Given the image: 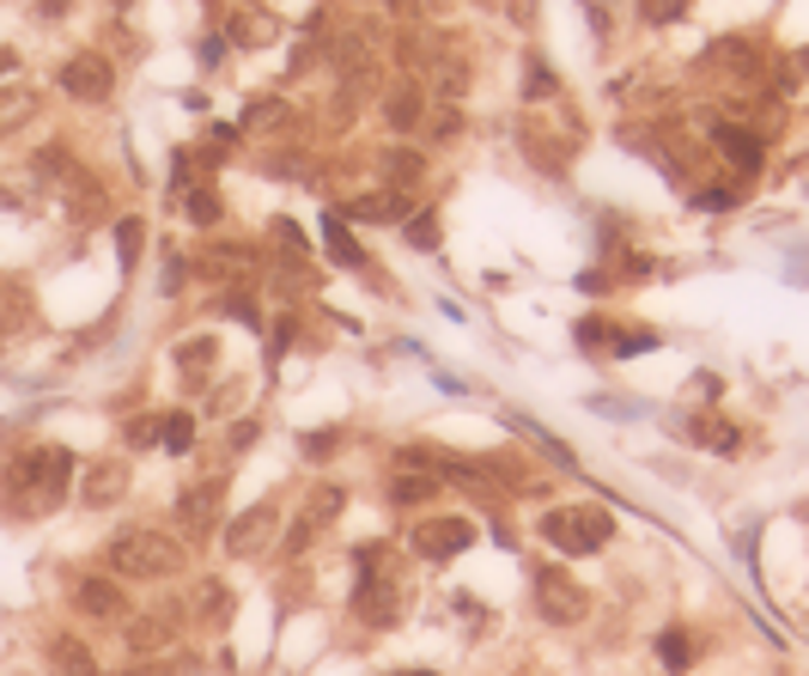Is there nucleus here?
<instances>
[{
	"label": "nucleus",
	"instance_id": "1",
	"mask_svg": "<svg viewBox=\"0 0 809 676\" xmlns=\"http://www.w3.org/2000/svg\"><path fill=\"white\" fill-rule=\"evenodd\" d=\"M110 567L123 579H170L184 567V542L165 537V530H123L110 542Z\"/></svg>",
	"mask_w": 809,
	"mask_h": 676
},
{
	"label": "nucleus",
	"instance_id": "2",
	"mask_svg": "<svg viewBox=\"0 0 809 676\" xmlns=\"http://www.w3.org/2000/svg\"><path fill=\"white\" fill-rule=\"evenodd\" d=\"M609 512L603 506H560V512H548L542 518V537L554 542L560 554H596L603 542H609Z\"/></svg>",
	"mask_w": 809,
	"mask_h": 676
},
{
	"label": "nucleus",
	"instance_id": "3",
	"mask_svg": "<svg viewBox=\"0 0 809 676\" xmlns=\"http://www.w3.org/2000/svg\"><path fill=\"white\" fill-rule=\"evenodd\" d=\"M13 481L37 493V506H55V500L67 493V481H74V458L55 451V446H43V451H31V458H18Z\"/></svg>",
	"mask_w": 809,
	"mask_h": 676
},
{
	"label": "nucleus",
	"instance_id": "4",
	"mask_svg": "<svg viewBox=\"0 0 809 676\" xmlns=\"http://www.w3.org/2000/svg\"><path fill=\"white\" fill-rule=\"evenodd\" d=\"M55 86H62L67 98H79V104H104L110 92H116V67L104 62V55H74V62H62V74H55Z\"/></svg>",
	"mask_w": 809,
	"mask_h": 676
},
{
	"label": "nucleus",
	"instance_id": "5",
	"mask_svg": "<svg viewBox=\"0 0 809 676\" xmlns=\"http://www.w3.org/2000/svg\"><path fill=\"white\" fill-rule=\"evenodd\" d=\"M219 506H226V488L207 476V481H189L170 512H177V530H184V537H201V530H214V524H219Z\"/></svg>",
	"mask_w": 809,
	"mask_h": 676
},
{
	"label": "nucleus",
	"instance_id": "6",
	"mask_svg": "<svg viewBox=\"0 0 809 676\" xmlns=\"http://www.w3.org/2000/svg\"><path fill=\"white\" fill-rule=\"evenodd\" d=\"M535 610L548 615L554 628H572V622L584 615V591H579L572 579H566V573L542 567V573H535Z\"/></svg>",
	"mask_w": 809,
	"mask_h": 676
},
{
	"label": "nucleus",
	"instance_id": "7",
	"mask_svg": "<svg viewBox=\"0 0 809 676\" xmlns=\"http://www.w3.org/2000/svg\"><path fill=\"white\" fill-rule=\"evenodd\" d=\"M469 542H475L469 518H420V530H414V549L427 554V561H451V554H463Z\"/></svg>",
	"mask_w": 809,
	"mask_h": 676
},
{
	"label": "nucleus",
	"instance_id": "8",
	"mask_svg": "<svg viewBox=\"0 0 809 676\" xmlns=\"http://www.w3.org/2000/svg\"><path fill=\"white\" fill-rule=\"evenodd\" d=\"M353 615L366 622V628H396V615H402V591L396 579H359V591H353Z\"/></svg>",
	"mask_w": 809,
	"mask_h": 676
},
{
	"label": "nucleus",
	"instance_id": "9",
	"mask_svg": "<svg viewBox=\"0 0 809 676\" xmlns=\"http://www.w3.org/2000/svg\"><path fill=\"white\" fill-rule=\"evenodd\" d=\"M268 537H275V506L262 500V506H250V512H238V518H231L226 549L238 554V561H250V554H262V549H268Z\"/></svg>",
	"mask_w": 809,
	"mask_h": 676
},
{
	"label": "nucleus",
	"instance_id": "10",
	"mask_svg": "<svg viewBox=\"0 0 809 676\" xmlns=\"http://www.w3.org/2000/svg\"><path fill=\"white\" fill-rule=\"evenodd\" d=\"M74 610H86L92 622H123L128 615V598L116 579H98V573H86V579L74 585Z\"/></svg>",
	"mask_w": 809,
	"mask_h": 676
},
{
	"label": "nucleus",
	"instance_id": "11",
	"mask_svg": "<svg viewBox=\"0 0 809 676\" xmlns=\"http://www.w3.org/2000/svg\"><path fill=\"white\" fill-rule=\"evenodd\" d=\"M123 493H128V470L116 458L86 463V476H79V500H86V506H116Z\"/></svg>",
	"mask_w": 809,
	"mask_h": 676
},
{
	"label": "nucleus",
	"instance_id": "12",
	"mask_svg": "<svg viewBox=\"0 0 809 676\" xmlns=\"http://www.w3.org/2000/svg\"><path fill=\"white\" fill-rule=\"evenodd\" d=\"M189 615H195L201 628H219L231 615V591H226V579H195L189 585Z\"/></svg>",
	"mask_w": 809,
	"mask_h": 676
},
{
	"label": "nucleus",
	"instance_id": "13",
	"mask_svg": "<svg viewBox=\"0 0 809 676\" xmlns=\"http://www.w3.org/2000/svg\"><path fill=\"white\" fill-rule=\"evenodd\" d=\"M49 664H55V676H98L92 646L79 640V634H55L49 640Z\"/></svg>",
	"mask_w": 809,
	"mask_h": 676
},
{
	"label": "nucleus",
	"instance_id": "14",
	"mask_svg": "<svg viewBox=\"0 0 809 676\" xmlns=\"http://www.w3.org/2000/svg\"><path fill=\"white\" fill-rule=\"evenodd\" d=\"M214 360H219V341L214 336L184 341V348H177V372H184V385L201 390V385H207V372H214Z\"/></svg>",
	"mask_w": 809,
	"mask_h": 676
},
{
	"label": "nucleus",
	"instance_id": "15",
	"mask_svg": "<svg viewBox=\"0 0 809 676\" xmlns=\"http://www.w3.org/2000/svg\"><path fill=\"white\" fill-rule=\"evenodd\" d=\"M37 116V86H0V135H13Z\"/></svg>",
	"mask_w": 809,
	"mask_h": 676
},
{
	"label": "nucleus",
	"instance_id": "16",
	"mask_svg": "<svg viewBox=\"0 0 809 676\" xmlns=\"http://www.w3.org/2000/svg\"><path fill=\"white\" fill-rule=\"evenodd\" d=\"M31 329V299L25 287H0V341H18Z\"/></svg>",
	"mask_w": 809,
	"mask_h": 676
},
{
	"label": "nucleus",
	"instance_id": "17",
	"mask_svg": "<svg viewBox=\"0 0 809 676\" xmlns=\"http://www.w3.org/2000/svg\"><path fill=\"white\" fill-rule=\"evenodd\" d=\"M712 140H718V153L731 159L736 171H755V165H761V140L748 135V128H718Z\"/></svg>",
	"mask_w": 809,
	"mask_h": 676
},
{
	"label": "nucleus",
	"instance_id": "18",
	"mask_svg": "<svg viewBox=\"0 0 809 676\" xmlns=\"http://www.w3.org/2000/svg\"><path fill=\"white\" fill-rule=\"evenodd\" d=\"M323 245H329V256H336L341 268H366V250L353 245V231L341 226V220H323Z\"/></svg>",
	"mask_w": 809,
	"mask_h": 676
},
{
	"label": "nucleus",
	"instance_id": "19",
	"mask_svg": "<svg viewBox=\"0 0 809 676\" xmlns=\"http://www.w3.org/2000/svg\"><path fill=\"white\" fill-rule=\"evenodd\" d=\"M687 439H694V446H712V451H736V427H731V421H712V415L694 421Z\"/></svg>",
	"mask_w": 809,
	"mask_h": 676
},
{
	"label": "nucleus",
	"instance_id": "20",
	"mask_svg": "<svg viewBox=\"0 0 809 676\" xmlns=\"http://www.w3.org/2000/svg\"><path fill=\"white\" fill-rule=\"evenodd\" d=\"M165 640H170V628L159 622V615H140V622H128V646H135V652H159Z\"/></svg>",
	"mask_w": 809,
	"mask_h": 676
},
{
	"label": "nucleus",
	"instance_id": "21",
	"mask_svg": "<svg viewBox=\"0 0 809 676\" xmlns=\"http://www.w3.org/2000/svg\"><path fill=\"white\" fill-rule=\"evenodd\" d=\"M518 433H523V439H530L535 451H542V458H554V463H560V470H572V451H566L560 439H554V433H548V427H535V421H518Z\"/></svg>",
	"mask_w": 809,
	"mask_h": 676
},
{
	"label": "nucleus",
	"instance_id": "22",
	"mask_svg": "<svg viewBox=\"0 0 809 676\" xmlns=\"http://www.w3.org/2000/svg\"><path fill=\"white\" fill-rule=\"evenodd\" d=\"M159 446H165V451H189V446H195V421H189V415H165V421H159Z\"/></svg>",
	"mask_w": 809,
	"mask_h": 676
},
{
	"label": "nucleus",
	"instance_id": "23",
	"mask_svg": "<svg viewBox=\"0 0 809 676\" xmlns=\"http://www.w3.org/2000/svg\"><path fill=\"white\" fill-rule=\"evenodd\" d=\"M287 123H292V110H287V104H275V98H268V104H256V110L244 116V128H256V135H280Z\"/></svg>",
	"mask_w": 809,
	"mask_h": 676
},
{
	"label": "nucleus",
	"instance_id": "24",
	"mask_svg": "<svg viewBox=\"0 0 809 676\" xmlns=\"http://www.w3.org/2000/svg\"><path fill=\"white\" fill-rule=\"evenodd\" d=\"M116 250H123V262H135L140 250H147V220H140V214L116 220Z\"/></svg>",
	"mask_w": 809,
	"mask_h": 676
},
{
	"label": "nucleus",
	"instance_id": "25",
	"mask_svg": "<svg viewBox=\"0 0 809 676\" xmlns=\"http://www.w3.org/2000/svg\"><path fill=\"white\" fill-rule=\"evenodd\" d=\"M207 268H214V275H244V268H250V250L214 245V250H207Z\"/></svg>",
	"mask_w": 809,
	"mask_h": 676
},
{
	"label": "nucleus",
	"instance_id": "26",
	"mask_svg": "<svg viewBox=\"0 0 809 676\" xmlns=\"http://www.w3.org/2000/svg\"><path fill=\"white\" fill-rule=\"evenodd\" d=\"M347 214H353V220H396V214H402V201H396V196H359Z\"/></svg>",
	"mask_w": 809,
	"mask_h": 676
},
{
	"label": "nucleus",
	"instance_id": "27",
	"mask_svg": "<svg viewBox=\"0 0 809 676\" xmlns=\"http://www.w3.org/2000/svg\"><path fill=\"white\" fill-rule=\"evenodd\" d=\"M432 488H439L432 476H402L396 488H390V500H396V506H420V500H432Z\"/></svg>",
	"mask_w": 809,
	"mask_h": 676
},
{
	"label": "nucleus",
	"instance_id": "28",
	"mask_svg": "<svg viewBox=\"0 0 809 676\" xmlns=\"http://www.w3.org/2000/svg\"><path fill=\"white\" fill-rule=\"evenodd\" d=\"M383 110H390V123H396V128H414V123H420V92H414V86H402V92L390 98Z\"/></svg>",
	"mask_w": 809,
	"mask_h": 676
},
{
	"label": "nucleus",
	"instance_id": "29",
	"mask_svg": "<svg viewBox=\"0 0 809 676\" xmlns=\"http://www.w3.org/2000/svg\"><path fill=\"white\" fill-rule=\"evenodd\" d=\"M341 500H347V493H341V488H317V493H311V506H305V524H323V518H336V512H341Z\"/></svg>",
	"mask_w": 809,
	"mask_h": 676
},
{
	"label": "nucleus",
	"instance_id": "30",
	"mask_svg": "<svg viewBox=\"0 0 809 676\" xmlns=\"http://www.w3.org/2000/svg\"><path fill=\"white\" fill-rule=\"evenodd\" d=\"M195 165H201L195 153H177V159H170V196H177V201L195 189Z\"/></svg>",
	"mask_w": 809,
	"mask_h": 676
},
{
	"label": "nucleus",
	"instance_id": "31",
	"mask_svg": "<svg viewBox=\"0 0 809 676\" xmlns=\"http://www.w3.org/2000/svg\"><path fill=\"white\" fill-rule=\"evenodd\" d=\"M189 220H195V226H214V220H219V196H214V189H189Z\"/></svg>",
	"mask_w": 809,
	"mask_h": 676
},
{
	"label": "nucleus",
	"instance_id": "32",
	"mask_svg": "<svg viewBox=\"0 0 809 676\" xmlns=\"http://www.w3.org/2000/svg\"><path fill=\"white\" fill-rule=\"evenodd\" d=\"M657 659L670 664V671H687V659H694V646H687L682 634H663V640H657Z\"/></svg>",
	"mask_w": 809,
	"mask_h": 676
},
{
	"label": "nucleus",
	"instance_id": "33",
	"mask_svg": "<svg viewBox=\"0 0 809 676\" xmlns=\"http://www.w3.org/2000/svg\"><path fill=\"white\" fill-rule=\"evenodd\" d=\"M408 245H414V250H432V245H439V220H432V214L408 220Z\"/></svg>",
	"mask_w": 809,
	"mask_h": 676
},
{
	"label": "nucleus",
	"instance_id": "34",
	"mask_svg": "<svg viewBox=\"0 0 809 676\" xmlns=\"http://www.w3.org/2000/svg\"><path fill=\"white\" fill-rule=\"evenodd\" d=\"M687 0H640V13H645V25H670L675 13H682Z\"/></svg>",
	"mask_w": 809,
	"mask_h": 676
},
{
	"label": "nucleus",
	"instance_id": "35",
	"mask_svg": "<svg viewBox=\"0 0 809 676\" xmlns=\"http://www.w3.org/2000/svg\"><path fill=\"white\" fill-rule=\"evenodd\" d=\"M523 98H554V74L542 62H530V92H523Z\"/></svg>",
	"mask_w": 809,
	"mask_h": 676
},
{
	"label": "nucleus",
	"instance_id": "36",
	"mask_svg": "<svg viewBox=\"0 0 809 676\" xmlns=\"http://www.w3.org/2000/svg\"><path fill=\"white\" fill-rule=\"evenodd\" d=\"M268 32H275V25H268L262 13H244V18H238V37H250V43H262Z\"/></svg>",
	"mask_w": 809,
	"mask_h": 676
},
{
	"label": "nucleus",
	"instance_id": "37",
	"mask_svg": "<svg viewBox=\"0 0 809 676\" xmlns=\"http://www.w3.org/2000/svg\"><path fill=\"white\" fill-rule=\"evenodd\" d=\"M226 446L231 451H250V446H256V421H238V427L226 433Z\"/></svg>",
	"mask_w": 809,
	"mask_h": 676
},
{
	"label": "nucleus",
	"instance_id": "38",
	"mask_svg": "<svg viewBox=\"0 0 809 676\" xmlns=\"http://www.w3.org/2000/svg\"><path fill=\"white\" fill-rule=\"evenodd\" d=\"M159 439V421H128V446H153Z\"/></svg>",
	"mask_w": 809,
	"mask_h": 676
},
{
	"label": "nucleus",
	"instance_id": "39",
	"mask_svg": "<svg viewBox=\"0 0 809 676\" xmlns=\"http://www.w3.org/2000/svg\"><path fill=\"white\" fill-rule=\"evenodd\" d=\"M292 348V323H275V336H268V360H280Z\"/></svg>",
	"mask_w": 809,
	"mask_h": 676
},
{
	"label": "nucleus",
	"instance_id": "40",
	"mask_svg": "<svg viewBox=\"0 0 809 676\" xmlns=\"http://www.w3.org/2000/svg\"><path fill=\"white\" fill-rule=\"evenodd\" d=\"M116 676H170V671H165V664H147V659H140V664H123Z\"/></svg>",
	"mask_w": 809,
	"mask_h": 676
},
{
	"label": "nucleus",
	"instance_id": "41",
	"mask_svg": "<svg viewBox=\"0 0 809 676\" xmlns=\"http://www.w3.org/2000/svg\"><path fill=\"white\" fill-rule=\"evenodd\" d=\"M184 275H189L184 262H165V292H184Z\"/></svg>",
	"mask_w": 809,
	"mask_h": 676
},
{
	"label": "nucleus",
	"instance_id": "42",
	"mask_svg": "<svg viewBox=\"0 0 809 676\" xmlns=\"http://www.w3.org/2000/svg\"><path fill=\"white\" fill-rule=\"evenodd\" d=\"M275 238H280L287 250H299V226H292V220H275Z\"/></svg>",
	"mask_w": 809,
	"mask_h": 676
},
{
	"label": "nucleus",
	"instance_id": "43",
	"mask_svg": "<svg viewBox=\"0 0 809 676\" xmlns=\"http://www.w3.org/2000/svg\"><path fill=\"white\" fill-rule=\"evenodd\" d=\"M67 7H74V0H37V13H43V18H67Z\"/></svg>",
	"mask_w": 809,
	"mask_h": 676
},
{
	"label": "nucleus",
	"instance_id": "44",
	"mask_svg": "<svg viewBox=\"0 0 809 676\" xmlns=\"http://www.w3.org/2000/svg\"><path fill=\"white\" fill-rule=\"evenodd\" d=\"M0 74H13V49H0Z\"/></svg>",
	"mask_w": 809,
	"mask_h": 676
},
{
	"label": "nucleus",
	"instance_id": "45",
	"mask_svg": "<svg viewBox=\"0 0 809 676\" xmlns=\"http://www.w3.org/2000/svg\"><path fill=\"white\" fill-rule=\"evenodd\" d=\"M396 676H432V671H396Z\"/></svg>",
	"mask_w": 809,
	"mask_h": 676
}]
</instances>
